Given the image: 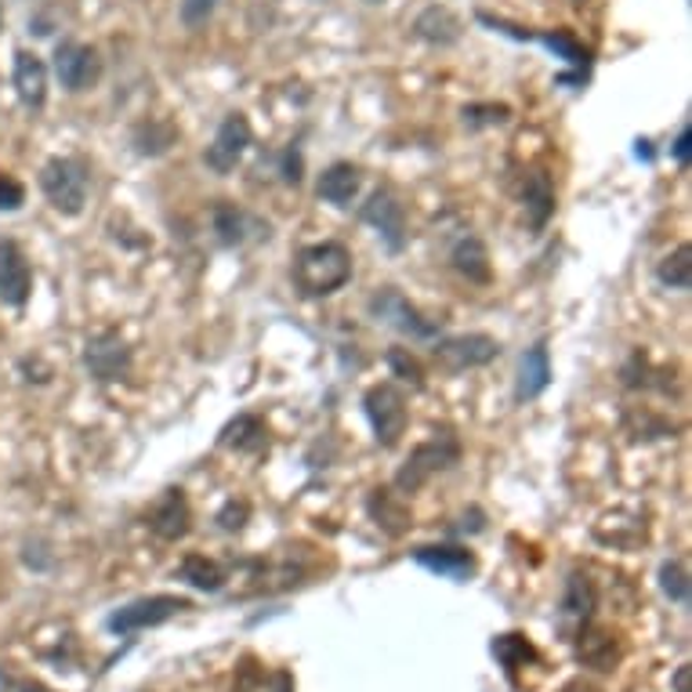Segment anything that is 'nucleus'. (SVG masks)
Listing matches in <instances>:
<instances>
[{"mask_svg": "<svg viewBox=\"0 0 692 692\" xmlns=\"http://www.w3.org/2000/svg\"><path fill=\"white\" fill-rule=\"evenodd\" d=\"M352 280V254L345 243L323 240L305 247L294 261V283L305 297H326Z\"/></svg>", "mask_w": 692, "mask_h": 692, "instance_id": "1", "label": "nucleus"}, {"mask_svg": "<svg viewBox=\"0 0 692 692\" xmlns=\"http://www.w3.org/2000/svg\"><path fill=\"white\" fill-rule=\"evenodd\" d=\"M41 189L59 214L76 218L84 211L87 189H91V175L84 160H76V156H55V160H48L41 171Z\"/></svg>", "mask_w": 692, "mask_h": 692, "instance_id": "2", "label": "nucleus"}, {"mask_svg": "<svg viewBox=\"0 0 692 692\" xmlns=\"http://www.w3.org/2000/svg\"><path fill=\"white\" fill-rule=\"evenodd\" d=\"M457 457H461V442H457V436L453 432H436V439L421 442V447H417L407 461H402L399 475H396V490L417 493L432 475L453 468Z\"/></svg>", "mask_w": 692, "mask_h": 692, "instance_id": "3", "label": "nucleus"}, {"mask_svg": "<svg viewBox=\"0 0 692 692\" xmlns=\"http://www.w3.org/2000/svg\"><path fill=\"white\" fill-rule=\"evenodd\" d=\"M363 410H367V421L374 428V439L381 442L385 450H391L407 432L410 410H407V396L396 385H374L367 396H363Z\"/></svg>", "mask_w": 692, "mask_h": 692, "instance_id": "4", "label": "nucleus"}, {"mask_svg": "<svg viewBox=\"0 0 692 692\" xmlns=\"http://www.w3.org/2000/svg\"><path fill=\"white\" fill-rule=\"evenodd\" d=\"M84 367L102 385L124 381L130 374V348L120 337V331H98L87 337L84 345Z\"/></svg>", "mask_w": 692, "mask_h": 692, "instance_id": "5", "label": "nucleus"}, {"mask_svg": "<svg viewBox=\"0 0 692 692\" xmlns=\"http://www.w3.org/2000/svg\"><path fill=\"white\" fill-rule=\"evenodd\" d=\"M181 609H189L186 598L175 595H153V598H138L124 609H116L109 617V631L116 635H130V631H146V628H160L171 617H178Z\"/></svg>", "mask_w": 692, "mask_h": 692, "instance_id": "6", "label": "nucleus"}, {"mask_svg": "<svg viewBox=\"0 0 692 692\" xmlns=\"http://www.w3.org/2000/svg\"><path fill=\"white\" fill-rule=\"evenodd\" d=\"M497 352L501 345L493 342L490 334H457L436 345V363L450 374H464V370L486 367V363L497 359Z\"/></svg>", "mask_w": 692, "mask_h": 692, "instance_id": "7", "label": "nucleus"}, {"mask_svg": "<svg viewBox=\"0 0 692 692\" xmlns=\"http://www.w3.org/2000/svg\"><path fill=\"white\" fill-rule=\"evenodd\" d=\"M251 124H247L243 113H229L226 120L218 124V135L214 141L207 146V167H211L214 175H229L237 171V164L247 156V149H251Z\"/></svg>", "mask_w": 692, "mask_h": 692, "instance_id": "8", "label": "nucleus"}, {"mask_svg": "<svg viewBox=\"0 0 692 692\" xmlns=\"http://www.w3.org/2000/svg\"><path fill=\"white\" fill-rule=\"evenodd\" d=\"M370 316L377 323L391 326V331L399 334H410V337H436V323L421 319V312H417L407 297H402L396 286H381L374 297H370Z\"/></svg>", "mask_w": 692, "mask_h": 692, "instance_id": "9", "label": "nucleus"}, {"mask_svg": "<svg viewBox=\"0 0 692 692\" xmlns=\"http://www.w3.org/2000/svg\"><path fill=\"white\" fill-rule=\"evenodd\" d=\"M98 73H102V59L91 44L62 41L55 48V76H59V84L65 91H73V95L76 91H87L91 84L98 81Z\"/></svg>", "mask_w": 692, "mask_h": 692, "instance_id": "10", "label": "nucleus"}, {"mask_svg": "<svg viewBox=\"0 0 692 692\" xmlns=\"http://www.w3.org/2000/svg\"><path fill=\"white\" fill-rule=\"evenodd\" d=\"M33 294V272L30 261L11 240H0V302L11 308H22Z\"/></svg>", "mask_w": 692, "mask_h": 692, "instance_id": "11", "label": "nucleus"}, {"mask_svg": "<svg viewBox=\"0 0 692 692\" xmlns=\"http://www.w3.org/2000/svg\"><path fill=\"white\" fill-rule=\"evenodd\" d=\"M363 221H370L377 229V237L388 243V251H402L407 243V214H402V203L391 192H374L370 203L363 207Z\"/></svg>", "mask_w": 692, "mask_h": 692, "instance_id": "12", "label": "nucleus"}, {"mask_svg": "<svg viewBox=\"0 0 692 692\" xmlns=\"http://www.w3.org/2000/svg\"><path fill=\"white\" fill-rule=\"evenodd\" d=\"M11 84H15V95L22 98V106L44 109L48 65L41 55H33V51H15V62H11Z\"/></svg>", "mask_w": 692, "mask_h": 692, "instance_id": "13", "label": "nucleus"}, {"mask_svg": "<svg viewBox=\"0 0 692 692\" xmlns=\"http://www.w3.org/2000/svg\"><path fill=\"white\" fill-rule=\"evenodd\" d=\"M189 522H192V512L181 490H167L149 512V530L160 541H181L189 533Z\"/></svg>", "mask_w": 692, "mask_h": 692, "instance_id": "14", "label": "nucleus"}, {"mask_svg": "<svg viewBox=\"0 0 692 692\" xmlns=\"http://www.w3.org/2000/svg\"><path fill=\"white\" fill-rule=\"evenodd\" d=\"M413 563L424 566L428 573H439V577H450V580H468L475 573V555L468 552V547H453V544L417 547Z\"/></svg>", "mask_w": 692, "mask_h": 692, "instance_id": "15", "label": "nucleus"}, {"mask_svg": "<svg viewBox=\"0 0 692 692\" xmlns=\"http://www.w3.org/2000/svg\"><path fill=\"white\" fill-rule=\"evenodd\" d=\"M552 385V359H547L544 345H533L518 363V381H515V399L530 402L544 396V388Z\"/></svg>", "mask_w": 692, "mask_h": 692, "instance_id": "16", "label": "nucleus"}, {"mask_svg": "<svg viewBox=\"0 0 692 692\" xmlns=\"http://www.w3.org/2000/svg\"><path fill=\"white\" fill-rule=\"evenodd\" d=\"M359 192V167L352 164H331L319 178V196L326 203L334 207H348L352 200H356Z\"/></svg>", "mask_w": 692, "mask_h": 692, "instance_id": "17", "label": "nucleus"}, {"mask_svg": "<svg viewBox=\"0 0 692 692\" xmlns=\"http://www.w3.org/2000/svg\"><path fill=\"white\" fill-rule=\"evenodd\" d=\"M522 200H526V214L533 221V229H544L547 218L555 214V186H552V178H547L544 171L530 175L526 186H522Z\"/></svg>", "mask_w": 692, "mask_h": 692, "instance_id": "18", "label": "nucleus"}, {"mask_svg": "<svg viewBox=\"0 0 692 692\" xmlns=\"http://www.w3.org/2000/svg\"><path fill=\"white\" fill-rule=\"evenodd\" d=\"M450 261H453V269L472 283H490V254H486V247H482L479 237L457 240Z\"/></svg>", "mask_w": 692, "mask_h": 692, "instance_id": "19", "label": "nucleus"}, {"mask_svg": "<svg viewBox=\"0 0 692 692\" xmlns=\"http://www.w3.org/2000/svg\"><path fill=\"white\" fill-rule=\"evenodd\" d=\"M595 602H598L595 584L587 580L584 573H573V577L566 580V591H563V617L584 628V623L591 620Z\"/></svg>", "mask_w": 692, "mask_h": 692, "instance_id": "20", "label": "nucleus"}, {"mask_svg": "<svg viewBox=\"0 0 692 692\" xmlns=\"http://www.w3.org/2000/svg\"><path fill=\"white\" fill-rule=\"evenodd\" d=\"M367 507H370V515L377 518V526L388 530L391 537L407 533V526H410V512H407V504H402L391 490H374V493H370V501H367Z\"/></svg>", "mask_w": 692, "mask_h": 692, "instance_id": "21", "label": "nucleus"}, {"mask_svg": "<svg viewBox=\"0 0 692 692\" xmlns=\"http://www.w3.org/2000/svg\"><path fill=\"white\" fill-rule=\"evenodd\" d=\"M413 30L417 36H424V41H432V44H453L457 36H461V22H457V15L447 8H424L421 15H417Z\"/></svg>", "mask_w": 692, "mask_h": 692, "instance_id": "22", "label": "nucleus"}, {"mask_svg": "<svg viewBox=\"0 0 692 692\" xmlns=\"http://www.w3.org/2000/svg\"><path fill=\"white\" fill-rule=\"evenodd\" d=\"M221 447L243 450V453L261 450L265 447V424H261L254 413H240L237 421L226 424V432H221Z\"/></svg>", "mask_w": 692, "mask_h": 692, "instance_id": "23", "label": "nucleus"}, {"mask_svg": "<svg viewBox=\"0 0 692 692\" xmlns=\"http://www.w3.org/2000/svg\"><path fill=\"white\" fill-rule=\"evenodd\" d=\"M181 577H186L192 587H200V591H221V587H226V573H221V566L211 563L207 555L181 558Z\"/></svg>", "mask_w": 692, "mask_h": 692, "instance_id": "24", "label": "nucleus"}, {"mask_svg": "<svg viewBox=\"0 0 692 692\" xmlns=\"http://www.w3.org/2000/svg\"><path fill=\"white\" fill-rule=\"evenodd\" d=\"M657 276L663 286H671V291H689L692 286V247L682 243L674 254H668L660 261V269H657Z\"/></svg>", "mask_w": 692, "mask_h": 692, "instance_id": "25", "label": "nucleus"}, {"mask_svg": "<svg viewBox=\"0 0 692 692\" xmlns=\"http://www.w3.org/2000/svg\"><path fill=\"white\" fill-rule=\"evenodd\" d=\"M580 660L595 671H612V663H617V646H612V638L606 631L580 635Z\"/></svg>", "mask_w": 692, "mask_h": 692, "instance_id": "26", "label": "nucleus"}, {"mask_svg": "<svg viewBox=\"0 0 692 692\" xmlns=\"http://www.w3.org/2000/svg\"><path fill=\"white\" fill-rule=\"evenodd\" d=\"M493 652H497V660L504 663L507 671H518L526 660H537V649H533L522 635H504L493 642Z\"/></svg>", "mask_w": 692, "mask_h": 692, "instance_id": "27", "label": "nucleus"}, {"mask_svg": "<svg viewBox=\"0 0 692 692\" xmlns=\"http://www.w3.org/2000/svg\"><path fill=\"white\" fill-rule=\"evenodd\" d=\"M660 587H663V595L671 598V602L678 606H689V573L682 563H663L660 566Z\"/></svg>", "mask_w": 692, "mask_h": 692, "instance_id": "28", "label": "nucleus"}, {"mask_svg": "<svg viewBox=\"0 0 692 692\" xmlns=\"http://www.w3.org/2000/svg\"><path fill=\"white\" fill-rule=\"evenodd\" d=\"M214 232L221 243H240L243 240V214L232 203H218L214 207Z\"/></svg>", "mask_w": 692, "mask_h": 692, "instance_id": "29", "label": "nucleus"}, {"mask_svg": "<svg viewBox=\"0 0 692 692\" xmlns=\"http://www.w3.org/2000/svg\"><path fill=\"white\" fill-rule=\"evenodd\" d=\"M388 367L396 377H402V381H410L413 388H424V370L421 363H417L407 348H391L388 352Z\"/></svg>", "mask_w": 692, "mask_h": 692, "instance_id": "30", "label": "nucleus"}, {"mask_svg": "<svg viewBox=\"0 0 692 692\" xmlns=\"http://www.w3.org/2000/svg\"><path fill=\"white\" fill-rule=\"evenodd\" d=\"M218 8V0H181V22H186V30H200V25L211 22Z\"/></svg>", "mask_w": 692, "mask_h": 692, "instance_id": "31", "label": "nucleus"}, {"mask_svg": "<svg viewBox=\"0 0 692 692\" xmlns=\"http://www.w3.org/2000/svg\"><path fill=\"white\" fill-rule=\"evenodd\" d=\"M544 44L552 48V51H558V55H563L566 62H573V65H580V62H587V51L573 41V36H566V33H555V36H544Z\"/></svg>", "mask_w": 692, "mask_h": 692, "instance_id": "32", "label": "nucleus"}, {"mask_svg": "<svg viewBox=\"0 0 692 692\" xmlns=\"http://www.w3.org/2000/svg\"><path fill=\"white\" fill-rule=\"evenodd\" d=\"M22 203H25L22 181L11 175H0V211H19Z\"/></svg>", "mask_w": 692, "mask_h": 692, "instance_id": "33", "label": "nucleus"}, {"mask_svg": "<svg viewBox=\"0 0 692 692\" xmlns=\"http://www.w3.org/2000/svg\"><path fill=\"white\" fill-rule=\"evenodd\" d=\"M247 515H251V507H247L243 501L237 504V501H229L226 507H221V515H218V522H221V530H243V522H247Z\"/></svg>", "mask_w": 692, "mask_h": 692, "instance_id": "34", "label": "nucleus"}, {"mask_svg": "<svg viewBox=\"0 0 692 692\" xmlns=\"http://www.w3.org/2000/svg\"><path fill=\"white\" fill-rule=\"evenodd\" d=\"M674 160L682 164V167H689V124L678 130V141H674Z\"/></svg>", "mask_w": 692, "mask_h": 692, "instance_id": "35", "label": "nucleus"}, {"mask_svg": "<svg viewBox=\"0 0 692 692\" xmlns=\"http://www.w3.org/2000/svg\"><path fill=\"white\" fill-rule=\"evenodd\" d=\"M671 685H674V692H692V668L689 663H682V668L674 671Z\"/></svg>", "mask_w": 692, "mask_h": 692, "instance_id": "36", "label": "nucleus"}, {"mask_svg": "<svg viewBox=\"0 0 692 692\" xmlns=\"http://www.w3.org/2000/svg\"><path fill=\"white\" fill-rule=\"evenodd\" d=\"M11 689V682H8V674H4V668H0V692H8Z\"/></svg>", "mask_w": 692, "mask_h": 692, "instance_id": "37", "label": "nucleus"}, {"mask_svg": "<svg viewBox=\"0 0 692 692\" xmlns=\"http://www.w3.org/2000/svg\"><path fill=\"white\" fill-rule=\"evenodd\" d=\"M0 25H4V11H0Z\"/></svg>", "mask_w": 692, "mask_h": 692, "instance_id": "38", "label": "nucleus"}, {"mask_svg": "<svg viewBox=\"0 0 692 692\" xmlns=\"http://www.w3.org/2000/svg\"><path fill=\"white\" fill-rule=\"evenodd\" d=\"M370 4H381V0H370Z\"/></svg>", "mask_w": 692, "mask_h": 692, "instance_id": "39", "label": "nucleus"}]
</instances>
